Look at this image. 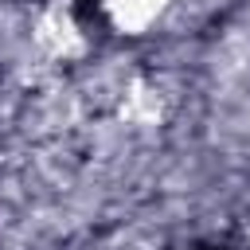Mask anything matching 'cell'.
I'll list each match as a JSON object with an SVG mask.
<instances>
[{"label":"cell","instance_id":"cell-1","mask_svg":"<svg viewBox=\"0 0 250 250\" xmlns=\"http://www.w3.org/2000/svg\"><path fill=\"white\" fill-rule=\"evenodd\" d=\"M180 250H250V246H242V242H188Z\"/></svg>","mask_w":250,"mask_h":250},{"label":"cell","instance_id":"cell-2","mask_svg":"<svg viewBox=\"0 0 250 250\" xmlns=\"http://www.w3.org/2000/svg\"><path fill=\"white\" fill-rule=\"evenodd\" d=\"M78 4H86V8H94V4H98V0H78Z\"/></svg>","mask_w":250,"mask_h":250}]
</instances>
